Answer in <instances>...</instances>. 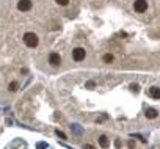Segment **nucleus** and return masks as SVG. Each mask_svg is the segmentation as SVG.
<instances>
[{
  "instance_id": "nucleus-1",
  "label": "nucleus",
  "mask_w": 160,
  "mask_h": 149,
  "mask_svg": "<svg viewBox=\"0 0 160 149\" xmlns=\"http://www.w3.org/2000/svg\"><path fill=\"white\" fill-rule=\"evenodd\" d=\"M24 43H25V46L27 47H30V49H35L38 46V43H39V39H38V36L35 35V33H32V32H28V33H25L24 35Z\"/></svg>"
},
{
  "instance_id": "nucleus-2",
  "label": "nucleus",
  "mask_w": 160,
  "mask_h": 149,
  "mask_svg": "<svg viewBox=\"0 0 160 149\" xmlns=\"http://www.w3.org/2000/svg\"><path fill=\"white\" fill-rule=\"evenodd\" d=\"M85 57H87V50L83 47H75L72 50V60L74 61H83Z\"/></svg>"
},
{
  "instance_id": "nucleus-3",
  "label": "nucleus",
  "mask_w": 160,
  "mask_h": 149,
  "mask_svg": "<svg viewBox=\"0 0 160 149\" xmlns=\"http://www.w3.org/2000/svg\"><path fill=\"white\" fill-rule=\"evenodd\" d=\"M33 6V2L32 0H19L17 3V10L22 11V13H25V11H30Z\"/></svg>"
},
{
  "instance_id": "nucleus-4",
  "label": "nucleus",
  "mask_w": 160,
  "mask_h": 149,
  "mask_svg": "<svg viewBox=\"0 0 160 149\" xmlns=\"http://www.w3.org/2000/svg\"><path fill=\"white\" fill-rule=\"evenodd\" d=\"M134 10L136 11V13H144V11L148 10V2L146 0H135Z\"/></svg>"
},
{
  "instance_id": "nucleus-5",
  "label": "nucleus",
  "mask_w": 160,
  "mask_h": 149,
  "mask_svg": "<svg viewBox=\"0 0 160 149\" xmlns=\"http://www.w3.org/2000/svg\"><path fill=\"white\" fill-rule=\"evenodd\" d=\"M49 63L52 64V66H60L61 64V57H60V53H57V52H52L49 55Z\"/></svg>"
},
{
  "instance_id": "nucleus-6",
  "label": "nucleus",
  "mask_w": 160,
  "mask_h": 149,
  "mask_svg": "<svg viewBox=\"0 0 160 149\" xmlns=\"http://www.w3.org/2000/svg\"><path fill=\"white\" fill-rule=\"evenodd\" d=\"M149 96L152 99H160V88H157V86L149 88Z\"/></svg>"
},
{
  "instance_id": "nucleus-7",
  "label": "nucleus",
  "mask_w": 160,
  "mask_h": 149,
  "mask_svg": "<svg viewBox=\"0 0 160 149\" xmlns=\"http://www.w3.org/2000/svg\"><path fill=\"white\" fill-rule=\"evenodd\" d=\"M144 115H146V118H149V119H155V118L159 116V113H157L155 108H148L146 112H144Z\"/></svg>"
},
{
  "instance_id": "nucleus-8",
  "label": "nucleus",
  "mask_w": 160,
  "mask_h": 149,
  "mask_svg": "<svg viewBox=\"0 0 160 149\" xmlns=\"http://www.w3.org/2000/svg\"><path fill=\"white\" fill-rule=\"evenodd\" d=\"M99 144H100V148H104V149H107L108 146H110V143H108V140H107V137H105V135L99 137Z\"/></svg>"
},
{
  "instance_id": "nucleus-9",
  "label": "nucleus",
  "mask_w": 160,
  "mask_h": 149,
  "mask_svg": "<svg viewBox=\"0 0 160 149\" xmlns=\"http://www.w3.org/2000/svg\"><path fill=\"white\" fill-rule=\"evenodd\" d=\"M113 60H115V57H113L112 53H105V55L102 57V61L104 63H112Z\"/></svg>"
},
{
  "instance_id": "nucleus-10",
  "label": "nucleus",
  "mask_w": 160,
  "mask_h": 149,
  "mask_svg": "<svg viewBox=\"0 0 160 149\" xmlns=\"http://www.w3.org/2000/svg\"><path fill=\"white\" fill-rule=\"evenodd\" d=\"M8 90L11 91V93H14V91H17V90H19V83H17V82H11L10 85H8Z\"/></svg>"
},
{
  "instance_id": "nucleus-11",
  "label": "nucleus",
  "mask_w": 160,
  "mask_h": 149,
  "mask_svg": "<svg viewBox=\"0 0 160 149\" xmlns=\"http://www.w3.org/2000/svg\"><path fill=\"white\" fill-rule=\"evenodd\" d=\"M55 133H57V137H58V138H61V140H66V133H64V132H61L60 129H57V130H55Z\"/></svg>"
},
{
  "instance_id": "nucleus-12",
  "label": "nucleus",
  "mask_w": 160,
  "mask_h": 149,
  "mask_svg": "<svg viewBox=\"0 0 160 149\" xmlns=\"http://www.w3.org/2000/svg\"><path fill=\"white\" fill-rule=\"evenodd\" d=\"M55 2L58 3V5H61V6H66L69 3V0H55Z\"/></svg>"
},
{
  "instance_id": "nucleus-13",
  "label": "nucleus",
  "mask_w": 160,
  "mask_h": 149,
  "mask_svg": "<svg viewBox=\"0 0 160 149\" xmlns=\"http://www.w3.org/2000/svg\"><path fill=\"white\" fill-rule=\"evenodd\" d=\"M130 90H132V91H135V93H138V91H140V86L134 83V85H130Z\"/></svg>"
},
{
  "instance_id": "nucleus-14",
  "label": "nucleus",
  "mask_w": 160,
  "mask_h": 149,
  "mask_svg": "<svg viewBox=\"0 0 160 149\" xmlns=\"http://www.w3.org/2000/svg\"><path fill=\"white\" fill-rule=\"evenodd\" d=\"M85 86L91 90V88H94V82H88V83H87V85H85Z\"/></svg>"
},
{
  "instance_id": "nucleus-15",
  "label": "nucleus",
  "mask_w": 160,
  "mask_h": 149,
  "mask_svg": "<svg viewBox=\"0 0 160 149\" xmlns=\"http://www.w3.org/2000/svg\"><path fill=\"white\" fill-rule=\"evenodd\" d=\"M115 146L118 148V149L121 148V141H119V140H116V141H115Z\"/></svg>"
},
{
  "instance_id": "nucleus-16",
  "label": "nucleus",
  "mask_w": 160,
  "mask_h": 149,
  "mask_svg": "<svg viewBox=\"0 0 160 149\" xmlns=\"http://www.w3.org/2000/svg\"><path fill=\"white\" fill-rule=\"evenodd\" d=\"M134 146H135L134 141H129V149H134Z\"/></svg>"
},
{
  "instance_id": "nucleus-17",
  "label": "nucleus",
  "mask_w": 160,
  "mask_h": 149,
  "mask_svg": "<svg viewBox=\"0 0 160 149\" xmlns=\"http://www.w3.org/2000/svg\"><path fill=\"white\" fill-rule=\"evenodd\" d=\"M44 148H46L44 143H39V144H38V149H44Z\"/></svg>"
},
{
  "instance_id": "nucleus-18",
  "label": "nucleus",
  "mask_w": 160,
  "mask_h": 149,
  "mask_svg": "<svg viewBox=\"0 0 160 149\" xmlns=\"http://www.w3.org/2000/svg\"><path fill=\"white\" fill-rule=\"evenodd\" d=\"M83 149H94V148H93L91 144H85V146H83Z\"/></svg>"
}]
</instances>
